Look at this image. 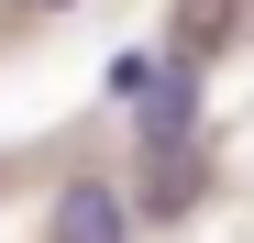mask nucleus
I'll use <instances>...</instances> for the list:
<instances>
[{
	"instance_id": "1",
	"label": "nucleus",
	"mask_w": 254,
	"mask_h": 243,
	"mask_svg": "<svg viewBox=\"0 0 254 243\" xmlns=\"http://www.w3.org/2000/svg\"><path fill=\"white\" fill-rule=\"evenodd\" d=\"M56 243H133V199L100 188V177H66L56 188Z\"/></svg>"
},
{
	"instance_id": "2",
	"label": "nucleus",
	"mask_w": 254,
	"mask_h": 243,
	"mask_svg": "<svg viewBox=\"0 0 254 243\" xmlns=\"http://www.w3.org/2000/svg\"><path fill=\"white\" fill-rule=\"evenodd\" d=\"M188 133H199V89H188V66H177V77H144V144H155V155H188Z\"/></svg>"
},
{
	"instance_id": "3",
	"label": "nucleus",
	"mask_w": 254,
	"mask_h": 243,
	"mask_svg": "<svg viewBox=\"0 0 254 243\" xmlns=\"http://www.w3.org/2000/svg\"><path fill=\"white\" fill-rule=\"evenodd\" d=\"M210 45H232V0H188V56H210Z\"/></svg>"
},
{
	"instance_id": "4",
	"label": "nucleus",
	"mask_w": 254,
	"mask_h": 243,
	"mask_svg": "<svg viewBox=\"0 0 254 243\" xmlns=\"http://www.w3.org/2000/svg\"><path fill=\"white\" fill-rule=\"evenodd\" d=\"M11 11H66V0H11Z\"/></svg>"
}]
</instances>
